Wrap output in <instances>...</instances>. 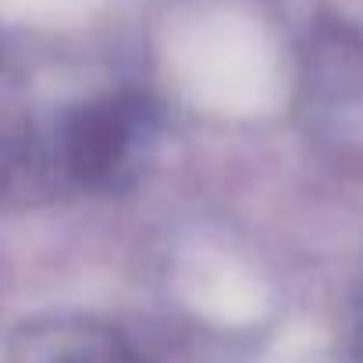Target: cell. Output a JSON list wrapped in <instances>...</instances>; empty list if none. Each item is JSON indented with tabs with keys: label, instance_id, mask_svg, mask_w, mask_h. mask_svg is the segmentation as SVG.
Returning <instances> with one entry per match:
<instances>
[{
	"label": "cell",
	"instance_id": "cell-1",
	"mask_svg": "<svg viewBox=\"0 0 363 363\" xmlns=\"http://www.w3.org/2000/svg\"><path fill=\"white\" fill-rule=\"evenodd\" d=\"M164 65L174 89L211 114L257 118L285 96V65L271 29L228 0H203L174 15Z\"/></svg>",
	"mask_w": 363,
	"mask_h": 363
},
{
	"label": "cell",
	"instance_id": "cell-2",
	"mask_svg": "<svg viewBox=\"0 0 363 363\" xmlns=\"http://www.w3.org/2000/svg\"><path fill=\"white\" fill-rule=\"evenodd\" d=\"M104 0H0V18L15 26H79Z\"/></svg>",
	"mask_w": 363,
	"mask_h": 363
},
{
	"label": "cell",
	"instance_id": "cell-3",
	"mask_svg": "<svg viewBox=\"0 0 363 363\" xmlns=\"http://www.w3.org/2000/svg\"><path fill=\"white\" fill-rule=\"evenodd\" d=\"M86 363H107V359H86Z\"/></svg>",
	"mask_w": 363,
	"mask_h": 363
}]
</instances>
